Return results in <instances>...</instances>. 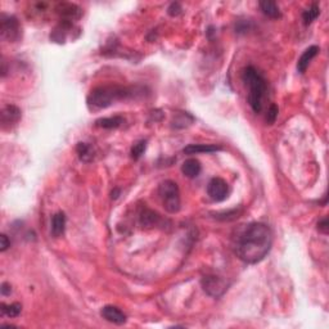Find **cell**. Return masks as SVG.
Returning a JSON list of instances; mask_svg holds the SVG:
<instances>
[{"label": "cell", "mask_w": 329, "mask_h": 329, "mask_svg": "<svg viewBox=\"0 0 329 329\" xmlns=\"http://www.w3.org/2000/svg\"><path fill=\"white\" fill-rule=\"evenodd\" d=\"M271 244L273 234L269 226L263 223H252L238 236L234 251L246 264H257L270 252Z\"/></svg>", "instance_id": "cell-1"}, {"label": "cell", "mask_w": 329, "mask_h": 329, "mask_svg": "<svg viewBox=\"0 0 329 329\" xmlns=\"http://www.w3.org/2000/svg\"><path fill=\"white\" fill-rule=\"evenodd\" d=\"M242 80L249 88L248 103L255 113H259L263 108V100L266 93L265 77L252 66L244 68L242 73Z\"/></svg>", "instance_id": "cell-2"}, {"label": "cell", "mask_w": 329, "mask_h": 329, "mask_svg": "<svg viewBox=\"0 0 329 329\" xmlns=\"http://www.w3.org/2000/svg\"><path fill=\"white\" fill-rule=\"evenodd\" d=\"M131 95V90L122 87H99L88 96V104L95 110L107 108L111 104Z\"/></svg>", "instance_id": "cell-3"}, {"label": "cell", "mask_w": 329, "mask_h": 329, "mask_svg": "<svg viewBox=\"0 0 329 329\" xmlns=\"http://www.w3.org/2000/svg\"><path fill=\"white\" fill-rule=\"evenodd\" d=\"M162 205L167 212L177 213L180 209V190L179 186L173 180H165L158 186Z\"/></svg>", "instance_id": "cell-4"}, {"label": "cell", "mask_w": 329, "mask_h": 329, "mask_svg": "<svg viewBox=\"0 0 329 329\" xmlns=\"http://www.w3.org/2000/svg\"><path fill=\"white\" fill-rule=\"evenodd\" d=\"M203 291L211 297H221L228 289V282L216 275H207L202 279Z\"/></svg>", "instance_id": "cell-5"}, {"label": "cell", "mask_w": 329, "mask_h": 329, "mask_svg": "<svg viewBox=\"0 0 329 329\" xmlns=\"http://www.w3.org/2000/svg\"><path fill=\"white\" fill-rule=\"evenodd\" d=\"M0 32L1 37L7 39L8 41L18 40L21 36V27L16 17L3 14L0 20Z\"/></svg>", "instance_id": "cell-6"}, {"label": "cell", "mask_w": 329, "mask_h": 329, "mask_svg": "<svg viewBox=\"0 0 329 329\" xmlns=\"http://www.w3.org/2000/svg\"><path fill=\"white\" fill-rule=\"evenodd\" d=\"M207 193L211 200L216 201V202H221L228 197L229 193V186L225 180L221 178H213L207 185Z\"/></svg>", "instance_id": "cell-7"}, {"label": "cell", "mask_w": 329, "mask_h": 329, "mask_svg": "<svg viewBox=\"0 0 329 329\" xmlns=\"http://www.w3.org/2000/svg\"><path fill=\"white\" fill-rule=\"evenodd\" d=\"M100 315L103 316L107 322L113 323V324L121 326L123 323H126V315L119 307H116V306H104L102 311H100Z\"/></svg>", "instance_id": "cell-8"}, {"label": "cell", "mask_w": 329, "mask_h": 329, "mask_svg": "<svg viewBox=\"0 0 329 329\" xmlns=\"http://www.w3.org/2000/svg\"><path fill=\"white\" fill-rule=\"evenodd\" d=\"M21 120V110L13 104H7L1 110V123L3 126H12Z\"/></svg>", "instance_id": "cell-9"}, {"label": "cell", "mask_w": 329, "mask_h": 329, "mask_svg": "<svg viewBox=\"0 0 329 329\" xmlns=\"http://www.w3.org/2000/svg\"><path fill=\"white\" fill-rule=\"evenodd\" d=\"M319 47L313 45V47L307 48L302 53V56L299 57V62H297V70L299 73H303L306 71V68L309 67V63L314 60V57H316V54L319 53Z\"/></svg>", "instance_id": "cell-10"}, {"label": "cell", "mask_w": 329, "mask_h": 329, "mask_svg": "<svg viewBox=\"0 0 329 329\" xmlns=\"http://www.w3.org/2000/svg\"><path fill=\"white\" fill-rule=\"evenodd\" d=\"M64 230H66V215L63 212L54 213L52 217V236L58 238V237L63 236Z\"/></svg>", "instance_id": "cell-11"}, {"label": "cell", "mask_w": 329, "mask_h": 329, "mask_svg": "<svg viewBox=\"0 0 329 329\" xmlns=\"http://www.w3.org/2000/svg\"><path fill=\"white\" fill-rule=\"evenodd\" d=\"M221 150H223L221 147L215 146V144H190L184 148L183 152L185 154H198V153L219 152Z\"/></svg>", "instance_id": "cell-12"}, {"label": "cell", "mask_w": 329, "mask_h": 329, "mask_svg": "<svg viewBox=\"0 0 329 329\" xmlns=\"http://www.w3.org/2000/svg\"><path fill=\"white\" fill-rule=\"evenodd\" d=\"M161 217L160 215L150 209H143V211L140 212V224L144 228H153L160 224Z\"/></svg>", "instance_id": "cell-13"}, {"label": "cell", "mask_w": 329, "mask_h": 329, "mask_svg": "<svg viewBox=\"0 0 329 329\" xmlns=\"http://www.w3.org/2000/svg\"><path fill=\"white\" fill-rule=\"evenodd\" d=\"M181 171H183V174L186 178H190V179L197 178L201 173L200 161L196 160V158H189V160H186L185 162L183 163V166H181Z\"/></svg>", "instance_id": "cell-14"}, {"label": "cell", "mask_w": 329, "mask_h": 329, "mask_svg": "<svg viewBox=\"0 0 329 329\" xmlns=\"http://www.w3.org/2000/svg\"><path fill=\"white\" fill-rule=\"evenodd\" d=\"M125 122V119L121 116L115 117H106V119H99L95 121V125L98 127H103V129H117Z\"/></svg>", "instance_id": "cell-15"}, {"label": "cell", "mask_w": 329, "mask_h": 329, "mask_svg": "<svg viewBox=\"0 0 329 329\" xmlns=\"http://www.w3.org/2000/svg\"><path fill=\"white\" fill-rule=\"evenodd\" d=\"M60 14H62L64 21L72 22L73 20H76V18H79L81 16V12L80 8L76 7L75 4H64V5H62Z\"/></svg>", "instance_id": "cell-16"}, {"label": "cell", "mask_w": 329, "mask_h": 329, "mask_svg": "<svg viewBox=\"0 0 329 329\" xmlns=\"http://www.w3.org/2000/svg\"><path fill=\"white\" fill-rule=\"evenodd\" d=\"M260 8L263 10V13L265 16L270 17V18H280V16H282L279 7L274 1H261L260 3Z\"/></svg>", "instance_id": "cell-17"}, {"label": "cell", "mask_w": 329, "mask_h": 329, "mask_svg": "<svg viewBox=\"0 0 329 329\" xmlns=\"http://www.w3.org/2000/svg\"><path fill=\"white\" fill-rule=\"evenodd\" d=\"M320 14V8L318 4H311L307 9L305 10L302 13V18H303V24L305 25H310L313 24L314 21L319 17Z\"/></svg>", "instance_id": "cell-18"}, {"label": "cell", "mask_w": 329, "mask_h": 329, "mask_svg": "<svg viewBox=\"0 0 329 329\" xmlns=\"http://www.w3.org/2000/svg\"><path fill=\"white\" fill-rule=\"evenodd\" d=\"M77 154L80 157V160L84 162H89L93 160V150L91 147L87 143H79L76 147Z\"/></svg>", "instance_id": "cell-19"}, {"label": "cell", "mask_w": 329, "mask_h": 329, "mask_svg": "<svg viewBox=\"0 0 329 329\" xmlns=\"http://www.w3.org/2000/svg\"><path fill=\"white\" fill-rule=\"evenodd\" d=\"M1 311H3V314L9 316V318H16V316L20 315L21 311H22V306H21L18 302L10 303V305L1 303Z\"/></svg>", "instance_id": "cell-20"}, {"label": "cell", "mask_w": 329, "mask_h": 329, "mask_svg": "<svg viewBox=\"0 0 329 329\" xmlns=\"http://www.w3.org/2000/svg\"><path fill=\"white\" fill-rule=\"evenodd\" d=\"M146 148L147 140H139V142H137L133 146V148H131V158L135 161L139 160L140 157L144 154V152H146Z\"/></svg>", "instance_id": "cell-21"}, {"label": "cell", "mask_w": 329, "mask_h": 329, "mask_svg": "<svg viewBox=\"0 0 329 329\" xmlns=\"http://www.w3.org/2000/svg\"><path fill=\"white\" fill-rule=\"evenodd\" d=\"M189 113H179L177 117H175V120L173 121V126L177 127V129H183V127L189 126L190 123L193 121H186V119H190Z\"/></svg>", "instance_id": "cell-22"}, {"label": "cell", "mask_w": 329, "mask_h": 329, "mask_svg": "<svg viewBox=\"0 0 329 329\" xmlns=\"http://www.w3.org/2000/svg\"><path fill=\"white\" fill-rule=\"evenodd\" d=\"M276 117H278V106L271 104L269 110H268V113H266V122L271 125V123L275 122Z\"/></svg>", "instance_id": "cell-23"}, {"label": "cell", "mask_w": 329, "mask_h": 329, "mask_svg": "<svg viewBox=\"0 0 329 329\" xmlns=\"http://www.w3.org/2000/svg\"><path fill=\"white\" fill-rule=\"evenodd\" d=\"M167 13L170 14L171 17L179 16L181 13V7H180L179 3H171L170 4L169 9H167Z\"/></svg>", "instance_id": "cell-24"}, {"label": "cell", "mask_w": 329, "mask_h": 329, "mask_svg": "<svg viewBox=\"0 0 329 329\" xmlns=\"http://www.w3.org/2000/svg\"><path fill=\"white\" fill-rule=\"evenodd\" d=\"M8 247H10L9 239H8V237L5 234H1L0 236V251L4 252V251H7Z\"/></svg>", "instance_id": "cell-25"}, {"label": "cell", "mask_w": 329, "mask_h": 329, "mask_svg": "<svg viewBox=\"0 0 329 329\" xmlns=\"http://www.w3.org/2000/svg\"><path fill=\"white\" fill-rule=\"evenodd\" d=\"M318 230L322 232L323 234H328V219L324 217L318 223Z\"/></svg>", "instance_id": "cell-26"}, {"label": "cell", "mask_w": 329, "mask_h": 329, "mask_svg": "<svg viewBox=\"0 0 329 329\" xmlns=\"http://www.w3.org/2000/svg\"><path fill=\"white\" fill-rule=\"evenodd\" d=\"M0 291H1V295H3V296H8V295H10V292H12V287H10V284H8V283H3Z\"/></svg>", "instance_id": "cell-27"}]
</instances>
